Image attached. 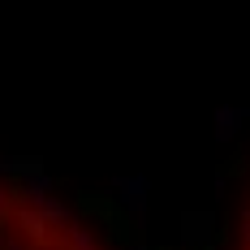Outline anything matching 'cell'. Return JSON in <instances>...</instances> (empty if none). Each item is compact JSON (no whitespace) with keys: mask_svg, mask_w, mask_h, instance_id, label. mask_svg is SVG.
<instances>
[{"mask_svg":"<svg viewBox=\"0 0 250 250\" xmlns=\"http://www.w3.org/2000/svg\"><path fill=\"white\" fill-rule=\"evenodd\" d=\"M246 125H250V108L246 104H220V108L211 112V138H216L220 147H229Z\"/></svg>","mask_w":250,"mask_h":250,"instance_id":"2","label":"cell"},{"mask_svg":"<svg viewBox=\"0 0 250 250\" xmlns=\"http://www.w3.org/2000/svg\"><path fill=\"white\" fill-rule=\"evenodd\" d=\"M216 250H233V246H216Z\"/></svg>","mask_w":250,"mask_h":250,"instance_id":"4","label":"cell"},{"mask_svg":"<svg viewBox=\"0 0 250 250\" xmlns=\"http://www.w3.org/2000/svg\"><path fill=\"white\" fill-rule=\"evenodd\" d=\"M112 194L125 207V216L134 220L138 229H147V203H151V177L147 173H125L112 177Z\"/></svg>","mask_w":250,"mask_h":250,"instance_id":"1","label":"cell"},{"mask_svg":"<svg viewBox=\"0 0 250 250\" xmlns=\"http://www.w3.org/2000/svg\"><path fill=\"white\" fill-rule=\"evenodd\" d=\"M211 229H216V220H211L207 211H186V216H181V237H186L190 246H207V242H211Z\"/></svg>","mask_w":250,"mask_h":250,"instance_id":"3","label":"cell"}]
</instances>
